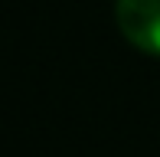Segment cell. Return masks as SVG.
Returning a JSON list of instances; mask_svg holds the SVG:
<instances>
[{
    "mask_svg": "<svg viewBox=\"0 0 160 157\" xmlns=\"http://www.w3.org/2000/svg\"><path fill=\"white\" fill-rule=\"evenodd\" d=\"M114 20L134 49L160 56V0H114Z\"/></svg>",
    "mask_w": 160,
    "mask_h": 157,
    "instance_id": "1",
    "label": "cell"
}]
</instances>
